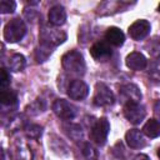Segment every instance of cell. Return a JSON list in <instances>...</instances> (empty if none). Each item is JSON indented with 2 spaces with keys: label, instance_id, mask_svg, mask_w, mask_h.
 I'll list each match as a JSON object with an SVG mask.
<instances>
[{
  "label": "cell",
  "instance_id": "obj_1",
  "mask_svg": "<svg viewBox=\"0 0 160 160\" xmlns=\"http://www.w3.org/2000/svg\"><path fill=\"white\" fill-rule=\"evenodd\" d=\"M66 40V32L62 30L56 29L55 26L42 25L39 32V41L40 46L52 50L58 45L62 44Z\"/></svg>",
  "mask_w": 160,
  "mask_h": 160
},
{
  "label": "cell",
  "instance_id": "obj_2",
  "mask_svg": "<svg viewBox=\"0 0 160 160\" xmlns=\"http://www.w3.org/2000/svg\"><path fill=\"white\" fill-rule=\"evenodd\" d=\"M61 65L68 72L72 75L82 76L85 74V60L78 50H70L66 54H64L61 58Z\"/></svg>",
  "mask_w": 160,
  "mask_h": 160
},
{
  "label": "cell",
  "instance_id": "obj_3",
  "mask_svg": "<svg viewBox=\"0 0 160 160\" xmlns=\"http://www.w3.org/2000/svg\"><path fill=\"white\" fill-rule=\"evenodd\" d=\"M26 34V25L20 18L10 20L4 28V39L8 42H18Z\"/></svg>",
  "mask_w": 160,
  "mask_h": 160
},
{
  "label": "cell",
  "instance_id": "obj_4",
  "mask_svg": "<svg viewBox=\"0 0 160 160\" xmlns=\"http://www.w3.org/2000/svg\"><path fill=\"white\" fill-rule=\"evenodd\" d=\"M109 131H110V122L108 121V119L100 118L92 124L90 129V139L96 145L102 146L106 142Z\"/></svg>",
  "mask_w": 160,
  "mask_h": 160
},
{
  "label": "cell",
  "instance_id": "obj_5",
  "mask_svg": "<svg viewBox=\"0 0 160 160\" xmlns=\"http://www.w3.org/2000/svg\"><path fill=\"white\" fill-rule=\"evenodd\" d=\"M114 94L112 91L109 89L108 85H105L104 82H98L95 85V92H94V98H92V102L94 105L99 106V108H106L114 104Z\"/></svg>",
  "mask_w": 160,
  "mask_h": 160
},
{
  "label": "cell",
  "instance_id": "obj_6",
  "mask_svg": "<svg viewBox=\"0 0 160 160\" xmlns=\"http://www.w3.org/2000/svg\"><path fill=\"white\" fill-rule=\"evenodd\" d=\"M146 115L144 105L140 102H129L124 105V116L134 125L140 124Z\"/></svg>",
  "mask_w": 160,
  "mask_h": 160
},
{
  "label": "cell",
  "instance_id": "obj_7",
  "mask_svg": "<svg viewBox=\"0 0 160 160\" xmlns=\"http://www.w3.org/2000/svg\"><path fill=\"white\" fill-rule=\"evenodd\" d=\"M52 111L62 120H71L76 115V108L64 99H58L52 104Z\"/></svg>",
  "mask_w": 160,
  "mask_h": 160
},
{
  "label": "cell",
  "instance_id": "obj_8",
  "mask_svg": "<svg viewBox=\"0 0 160 160\" xmlns=\"http://www.w3.org/2000/svg\"><path fill=\"white\" fill-rule=\"evenodd\" d=\"M119 96L124 105L129 102H140L141 91L135 84H124L119 89Z\"/></svg>",
  "mask_w": 160,
  "mask_h": 160
},
{
  "label": "cell",
  "instance_id": "obj_9",
  "mask_svg": "<svg viewBox=\"0 0 160 160\" xmlns=\"http://www.w3.org/2000/svg\"><path fill=\"white\" fill-rule=\"evenodd\" d=\"M150 22L148 20H144V19H140V20H136L135 22H132L130 26H129V35L131 39L136 40V41H140L142 39H145L149 34H150Z\"/></svg>",
  "mask_w": 160,
  "mask_h": 160
},
{
  "label": "cell",
  "instance_id": "obj_10",
  "mask_svg": "<svg viewBox=\"0 0 160 160\" xmlns=\"http://www.w3.org/2000/svg\"><path fill=\"white\" fill-rule=\"evenodd\" d=\"M90 54L98 61H106L111 56L112 49L109 42H106L105 40H101V41H96L95 44L91 45Z\"/></svg>",
  "mask_w": 160,
  "mask_h": 160
},
{
  "label": "cell",
  "instance_id": "obj_11",
  "mask_svg": "<svg viewBox=\"0 0 160 160\" xmlns=\"http://www.w3.org/2000/svg\"><path fill=\"white\" fill-rule=\"evenodd\" d=\"M89 94V86L80 79L72 80L68 86V95L72 100H84Z\"/></svg>",
  "mask_w": 160,
  "mask_h": 160
},
{
  "label": "cell",
  "instance_id": "obj_12",
  "mask_svg": "<svg viewBox=\"0 0 160 160\" xmlns=\"http://www.w3.org/2000/svg\"><path fill=\"white\" fill-rule=\"evenodd\" d=\"M125 140L129 148L131 149H142L146 146V140L142 132L138 129H131L125 134Z\"/></svg>",
  "mask_w": 160,
  "mask_h": 160
},
{
  "label": "cell",
  "instance_id": "obj_13",
  "mask_svg": "<svg viewBox=\"0 0 160 160\" xmlns=\"http://www.w3.org/2000/svg\"><path fill=\"white\" fill-rule=\"evenodd\" d=\"M146 65H148L146 58L139 51H132L126 56V66L131 70L140 71V70H144Z\"/></svg>",
  "mask_w": 160,
  "mask_h": 160
},
{
  "label": "cell",
  "instance_id": "obj_14",
  "mask_svg": "<svg viewBox=\"0 0 160 160\" xmlns=\"http://www.w3.org/2000/svg\"><path fill=\"white\" fill-rule=\"evenodd\" d=\"M48 19H49V22L55 28L65 24V21H66V11H65L64 6L54 5L52 8H50L49 14H48Z\"/></svg>",
  "mask_w": 160,
  "mask_h": 160
},
{
  "label": "cell",
  "instance_id": "obj_15",
  "mask_svg": "<svg viewBox=\"0 0 160 160\" xmlns=\"http://www.w3.org/2000/svg\"><path fill=\"white\" fill-rule=\"evenodd\" d=\"M105 41L109 42L110 45L118 48V46H121V45L124 44V41H125V35H124V32H122L119 28H116V26H110V28L106 30V32H105Z\"/></svg>",
  "mask_w": 160,
  "mask_h": 160
},
{
  "label": "cell",
  "instance_id": "obj_16",
  "mask_svg": "<svg viewBox=\"0 0 160 160\" xmlns=\"http://www.w3.org/2000/svg\"><path fill=\"white\" fill-rule=\"evenodd\" d=\"M142 134H145L148 138H151V139L160 136V121L156 119L148 120L142 126Z\"/></svg>",
  "mask_w": 160,
  "mask_h": 160
},
{
  "label": "cell",
  "instance_id": "obj_17",
  "mask_svg": "<svg viewBox=\"0 0 160 160\" xmlns=\"http://www.w3.org/2000/svg\"><path fill=\"white\" fill-rule=\"evenodd\" d=\"M0 100H1L2 108L10 106V109H11V108H15L16 104H18V95H16L15 91H12V90H10V89L1 90Z\"/></svg>",
  "mask_w": 160,
  "mask_h": 160
},
{
  "label": "cell",
  "instance_id": "obj_18",
  "mask_svg": "<svg viewBox=\"0 0 160 160\" xmlns=\"http://www.w3.org/2000/svg\"><path fill=\"white\" fill-rule=\"evenodd\" d=\"M15 152L18 160H32V152L31 149L22 141H18L15 145Z\"/></svg>",
  "mask_w": 160,
  "mask_h": 160
},
{
  "label": "cell",
  "instance_id": "obj_19",
  "mask_svg": "<svg viewBox=\"0 0 160 160\" xmlns=\"http://www.w3.org/2000/svg\"><path fill=\"white\" fill-rule=\"evenodd\" d=\"M25 64H26V60H25V56L21 55V54H12L10 60H9V69L11 71H21L24 68H25Z\"/></svg>",
  "mask_w": 160,
  "mask_h": 160
},
{
  "label": "cell",
  "instance_id": "obj_20",
  "mask_svg": "<svg viewBox=\"0 0 160 160\" xmlns=\"http://www.w3.org/2000/svg\"><path fill=\"white\" fill-rule=\"evenodd\" d=\"M25 110L30 115H38V114H40V112H42L45 110V102H44L42 99H36L30 105H28Z\"/></svg>",
  "mask_w": 160,
  "mask_h": 160
},
{
  "label": "cell",
  "instance_id": "obj_21",
  "mask_svg": "<svg viewBox=\"0 0 160 160\" xmlns=\"http://www.w3.org/2000/svg\"><path fill=\"white\" fill-rule=\"evenodd\" d=\"M149 54L156 59H160V38H154L146 44Z\"/></svg>",
  "mask_w": 160,
  "mask_h": 160
},
{
  "label": "cell",
  "instance_id": "obj_22",
  "mask_svg": "<svg viewBox=\"0 0 160 160\" xmlns=\"http://www.w3.org/2000/svg\"><path fill=\"white\" fill-rule=\"evenodd\" d=\"M82 155L85 156L86 160H98L99 154L96 149L90 144V142H84L82 144Z\"/></svg>",
  "mask_w": 160,
  "mask_h": 160
},
{
  "label": "cell",
  "instance_id": "obj_23",
  "mask_svg": "<svg viewBox=\"0 0 160 160\" xmlns=\"http://www.w3.org/2000/svg\"><path fill=\"white\" fill-rule=\"evenodd\" d=\"M149 76L152 81L160 82V59L154 60L149 66Z\"/></svg>",
  "mask_w": 160,
  "mask_h": 160
},
{
  "label": "cell",
  "instance_id": "obj_24",
  "mask_svg": "<svg viewBox=\"0 0 160 160\" xmlns=\"http://www.w3.org/2000/svg\"><path fill=\"white\" fill-rule=\"evenodd\" d=\"M25 134L30 139H39L42 134V126L36 124H30L25 128Z\"/></svg>",
  "mask_w": 160,
  "mask_h": 160
},
{
  "label": "cell",
  "instance_id": "obj_25",
  "mask_svg": "<svg viewBox=\"0 0 160 160\" xmlns=\"http://www.w3.org/2000/svg\"><path fill=\"white\" fill-rule=\"evenodd\" d=\"M65 129H66L68 135H69L71 139H74V140L81 139L82 131H81V128H80L79 125H72V124H71L70 126H65Z\"/></svg>",
  "mask_w": 160,
  "mask_h": 160
},
{
  "label": "cell",
  "instance_id": "obj_26",
  "mask_svg": "<svg viewBox=\"0 0 160 160\" xmlns=\"http://www.w3.org/2000/svg\"><path fill=\"white\" fill-rule=\"evenodd\" d=\"M51 52H52V50H49V49H46V48L40 46V48H38L36 51H35V59H36L38 62H44V61L51 55Z\"/></svg>",
  "mask_w": 160,
  "mask_h": 160
},
{
  "label": "cell",
  "instance_id": "obj_27",
  "mask_svg": "<svg viewBox=\"0 0 160 160\" xmlns=\"http://www.w3.org/2000/svg\"><path fill=\"white\" fill-rule=\"evenodd\" d=\"M16 2L12 0H1L0 1V11L2 14H10L15 10Z\"/></svg>",
  "mask_w": 160,
  "mask_h": 160
},
{
  "label": "cell",
  "instance_id": "obj_28",
  "mask_svg": "<svg viewBox=\"0 0 160 160\" xmlns=\"http://www.w3.org/2000/svg\"><path fill=\"white\" fill-rule=\"evenodd\" d=\"M10 74L5 68H1V78H0V86L1 90H6L8 86L10 85Z\"/></svg>",
  "mask_w": 160,
  "mask_h": 160
},
{
  "label": "cell",
  "instance_id": "obj_29",
  "mask_svg": "<svg viewBox=\"0 0 160 160\" xmlns=\"http://www.w3.org/2000/svg\"><path fill=\"white\" fill-rule=\"evenodd\" d=\"M154 114L158 119H160V100H156L154 104Z\"/></svg>",
  "mask_w": 160,
  "mask_h": 160
},
{
  "label": "cell",
  "instance_id": "obj_30",
  "mask_svg": "<svg viewBox=\"0 0 160 160\" xmlns=\"http://www.w3.org/2000/svg\"><path fill=\"white\" fill-rule=\"evenodd\" d=\"M135 160H151L148 155H145V154H140V155H138L136 156V159Z\"/></svg>",
  "mask_w": 160,
  "mask_h": 160
},
{
  "label": "cell",
  "instance_id": "obj_31",
  "mask_svg": "<svg viewBox=\"0 0 160 160\" xmlns=\"http://www.w3.org/2000/svg\"><path fill=\"white\" fill-rule=\"evenodd\" d=\"M158 156H159V158H160V148H159V149H158Z\"/></svg>",
  "mask_w": 160,
  "mask_h": 160
},
{
  "label": "cell",
  "instance_id": "obj_32",
  "mask_svg": "<svg viewBox=\"0 0 160 160\" xmlns=\"http://www.w3.org/2000/svg\"><path fill=\"white\" fill-rule=\"evenodd\" d=\"M158 11H159V12H160V5H159V8H158Z\"/></svg>",
  "mask_w": 160,
  "mask_h": 160
}]
</instances>
